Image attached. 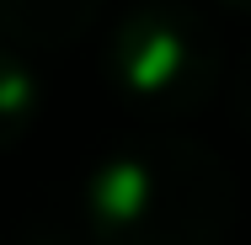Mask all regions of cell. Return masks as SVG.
I'll return each instance as SVG.
<instances>
[{
	"label": "cell",
	"mask_w": 251,
	"mask_h": 245,
	"mask_svg": "<svg viewBox=\"0 0 251 245\" xmlns=\"http://www.w3.org/2000/svg\"><path fill=\"white\" fill-rule=\"evenodd\" d=\"M235 219V171L182 134L112 149L86 181V235L97 245H225Z\"/></svg>",
	"instance_id": "1"
},
{
	"label": "cell",
	"mask_w": 251,
	"mask_h": 245,
	"mask_svg": "<svg viewBox=\"0 0 251 245\" xmlns=\"http://www.w3.org/2000/svg\"><path fill=\"white\" fill-rule=\"evenodd\" d=\"M16 245H75V240H70L64 229H27Z\"/></svg>",
	"instance_id": "6"
},
{
	"label": "cell",
	"mask_w": 251,
	"mask_h": 245,
	"mask_svg": "<svg viewBox=\"0 0 251 245\" xmlns=\"http://www.w3.org/2000/svg\"><path fill=\"white\" fill-rule=\"evenodd\" d=\"M225 11H235V16H251V0H219Z\"/></svg>",
	"instance_id": "7"
},
{
	"label": "cell",
	"mask_w": 251,
	"mask_h": 245,
	"mask_svg": "<svg viewBox=\"0 0 251 245\" xmlns=\"http://www.w3.org/2000/svg\"><path fill=\"white\" fill-rule=\"evenodd\" d=\"M230 101H235V123H241V134L251 139V48H246V59H241V69H235Z\"/></svg>",
	"instance_id": "5"
},
{
	"label": "cell",
	"mask_w": 251,
	"mask_h": 245,
	"mask_svg": "<svg viewBox=\"0 0 251 245\" xmlns=\"http://www.w3.org/2000/svg\"><path fill=\"white\" fill-rule=\"evenodd\" d=\"M101 16V0H0V38L16 48L59 53L80 43Z\"/></svg>",
	"instance_id": "3"
},
{
	"label": "cell",
	"mask_w": 251,
	"mask_h": 245,
	"mask_svg": "<svg viewBox=\"0 0 251 245\" xmlns=\"http://www.w3.org/2000/svg\"><path fill=\"white\" fill-rule=\"evenodd\" d=\"M107 86L150 117H193L219 91L225 48L187 0H139L107 38Z\"/></svg>",
	"instance_id": "2"
},
{
	"label": "cell",
	"mask_w": 251,
	"mask_h": 245,
	"mask_svg": "<svg viewBox=\"0 0 251 245\" xmlns=\"http://www.w3.org/2000/svg\"><path fill=\"white\" fill-rule=\"evenodd\" d=\"M38 123V75L22 64V53L0 48V149H11Z\"/></svg>",
	"instance_id": "4"
}]
</instances>
